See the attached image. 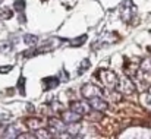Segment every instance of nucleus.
Listing matches in <instances>:
<instances>
[{"label":"nucleus","mask_w":151,"mask_h":139,"mask_svg":"<svg viewBox=\"0 0 151 139\" xmlns=\"http://www.w3.org/2000/svg\"><path fill=\"white\" fill-rule=\"evenodd\" d=\"M120 12H122V19L126 21V22H129V21L135 16L137 7H135V4L132 3V0H123V3H122V6H120Z\"/></svg>","instance_id":"1"},{"label":"nucleus","mask_w":151,"mask_h":139,"mask_svg":"<svg viewBox=\"0 0 151 139\" xmlns=\"http://www.w3.org/2000/svg\"><path fill=\"white\" fill-rule=\"evenodd\" d=\"M87 100H88L90 107H91V108H94V110H97V111H104V110H107V107H109V104L101 98V95L90 97V98H87Z\"/></svg>","instance_id":"2"},{"label":"nucleus","mask_w":151,"mask_h":139,"mask_svg":"<svg viewBox=\"0 0 151 139\" xmlns=\"http://www.w3.org/2000/svg\"><path fill=\"white\" fill-rule=\"evenodd\" d=\"M49 126H50L53 135L56 133V136H57L59 133H66V128H68V125H66L65 122H59V120H56V119H51L50 122H49Z\"/></svg>","instance_id":"3"},{"label":"nucleus","mask_w":151,"mask_h":139,"mask_svg":"<svg viewBox=\"0 0 151 139\" xmlns=\"http://www.w3.org/2000/svg\"><path fill=\"white\" fill-rule=\"evenodd\" d=\"M90 108H91L90 104L88 102H82V101H75V102L70 104V110L75 111V113H78V114H81V116L87 114L90 111Z\"/></svg>","instance_id":"4"},{"label":"nucleus","mask_w":151,"mask_h":139,"mask_svg":"<svg viewBox=\"0 0 151 139\" xmlns=\"http://www.w3.org/2000/svg\"><path fill=\"white\" fill-rule=\"evenodd\" d=\"M103 73L104 75H101V81H103V84L106 85V87H109V88H114L117 84H116V75L113 73V72H109V70H103Z\"/></svg>","instance_id":"5"},{"label":"nucleus","mask_w":151,"mask_h":139,"mask_svg":"<svg viewBox=\"0 0 151 139\" xmlns=\"http://www.w3.org/2000/svg\"><path fill=\"white\" fill-rule=\"evenodd\" d=\"M81 92L82 95L85 97V98H90V97H96V95H101L103 91H101L99 87H96V85H91V84H88V85H85L82 90H81Z\"/></svg>","instance_id":"6"},{"label":"nucleus","mask_w":151,"mask_h":139,"mask_svg":"<svg viewBox=\"0 0 151 139\" xmlns=\"http://www.w3.org/2000/svg\"><path fill=\"white\" fill-rule=\"evenodd\" d=\"M81 114H78V113H75V111H72V110H69V111H66V113H63V122L66 123V125H73V123H78L79 120H81Z\"/></svg>","instance_id":"7"},{"label":"nucleus","mask_w":151,"mask_h":139,"mask_svg":"<svg viewBox=\"0 0 151 139\" xmlns=\"http://www.w3.org/2000/svg\"><path fill=\"white\" fill-rule=\"evenodd\" d=\"M59 82H60V79H59L57 76H47V78H44V79L41 81V84L44 85V90H46V91L56 88V87L59 85Z\"/></svg>","instance_id":"8"},{"label":"nucleus","mask_w":151,"mask_h":139,"mask_svg":"<svg viewBox=\"0 0 151 139\" xmlns=\"http://www.w3.org/2000/svg\"><path fill=\"white\" fill-rule=\"evenodd\" d=\"M25 6H27V4H25V0H16V1L13 3V9H15V10L21 15V22H22V24L27 21V19H25V15H24Z\"/></svg>","instance_id":"9"},{"label":"nucleus","mask_w":151,"mask_h":139,"mask_svg":"<svg viewBox=\"0 0 151 139\" xmlns=\"http://www.w3.org/2000/svg\"><path fill=\"white\" fill-rule=\"evenodd\" d=\"M19 130L16 129V128H9V129H6V132H4V138H18L19 136Z\"/></svg>","instance_id":"10"},{"label":"nucleus","mask_w":151,"mask_h":139,"mask_svg":"<svg viewBox=\"0 0 151 139\" xmlns=\"http://www.w3.org/2000/svg\"><path fill=\"white\" fill-rule=\"evenodd\" d=\"M24 41H25V44H28V46H35V44L38 43V38H37L35 35L27 34V35L24 37Z\"/></svg>","instance_id":"11"},{"label":"nucleus","mask_w":151,"mask_h":139,"mask_svg":"<svg viewBox=\"0 0 151 139\" xmlns=\"http://www.w3.org/2000/svg\"><path fill=\"white\" fill-rule=\"evenodd\" d=\"M87 40V35H82L79 38H75V41H70V46H82Z\"/></svg>","instance_id":"12"},{"label":"nucleus","mask_w":151,"mask_h":139,"mask_svg":"<svg viewBox=\"0 0 151 139\" xmlns=\"http://www.w3.org/2000/svg\"><path fill=\"white\" fill-rule=\"evenodd\" d=\"M24 85H25V78H24V76H21V79H19V82H18V90L21 91L22 95L25 94V87H24Z\"/></svg>","instance_id":"13"},{"label":"nucleus","mask_w":151,"mask_h":139,"mask_svg":"<svg viewBox=\"0 0 151 139\" xmlns=\"http://www.w3.org/2000/svg\"><path fill=\"white\" fill-rule=\"evenodd\" d=\"M12 15H13V13H12L10 9H3L1 13H0V16H1L3 19H9V18H12Z\"/></svg>","instance_id":"14"},{"label":"nucleus","mask_w":151,"mask_h":139,"mask_svg":"<svg viewBox=\"0 0 151 139\" xmlns=\"http://www.w3.org/2000/svg\"><path fill=\"white\" fill-rule=\"evenodd\" d=\"M28 125H29L32 129H38V128H41L40 120H29V122H28Z\"/></svg>","instance_id":"15"},{"label":"nucleus","mask_w":151,"mask_h":139,"mask_svg":"<svg viewBox=\"0 0 151 139\" xmlns=\"http://www.w3.org/2000/svg\"><path fill=\"white\" fill-rule=\"evenodd\" d=\"M88 66H90V62H88V60H87V59H85V60H84V62H82V64H81V67H79V69H78V73H79V75H81V73H82V72H84V70H85V69H87V67H88Z\"/></svg>","instance_id":"16"},{"label":"nucleus","mask_w":151,"mask_h":139,"mask_svg":"<svg viewBox=\"0 0 151 139\" xmlns=\"http://www.w3.org/2000/svg\"><path fill=\"white\" fill-rule=\"evenodd\" d=\"M38 135H35V138H51V135H47V130H38Z\"/></svg>","instance_id":"17"},{"label":"nucleus","mask_w":151,"mask_h":139,"mask_svg":"<svg viewBox=\"0 0 151 139\" xmlns=\"http://www.w3.org/2000/svg\"><path fill=\"white\" fill-rule=\"evenodd\" d=\"M10 43H7V41H4V43H0V50L1 51H9L10 50Z\"/></svg>","instance_id":"18"},{"label":"nucleus","mask_w":151,"mask_h":139,"mask_svg":"<svg viewBox=\"0 0 151 139\" xmlns=\"http://www.w3.org/2000/svg\"><path fill=\"white\" fill-rule=\"evenodd\" d=\"M65 6H68V7H72V6H75V3L78 1V0H60Z\"/></svg>","instance_id":"19"},{"label":"nucleus","mask_w":151,"mask_h":139,"mask_svg":"<svg viewBox=\"0 0 151 139\" xmlns=\"http://www.w3.org/2000/svg\"><path fill=\"white\" fill-rule=\"evenodd\" d=\"M12 70V66H6V67H0V73H7Z\"/></svg>","instance_id":"20"},{"label":"nucleus","mask_w":151,"mask_h":139,"mask_svg":"<svg viewBox=\"0 0 151 139\" xmlns=\"http://www.w3.org/2000/svg\"><path fill=\"white\" fill-rule=\"evenodd\" d=\"M1 1H3V0H0V3H1Z\"/></svg>","instance_id":"21"}]
</instances>
